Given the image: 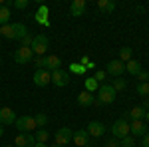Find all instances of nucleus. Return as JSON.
I'll use <instances>...</instances> for the list:
<instances>
[{"label":"nucleus","instance_id":"5701e85b","mask_svg":"<svg viewBox=\"0 0 149 147\" xmlns=\"http://www.w3.org/2000/svg\"><path fill=\"white\" fill-rule=\"evenodd\" d=\"M8 22H10V8L0 4V26H6Z\"/></svg>","mask_w":149,"mask_h":147},{"label":"nucleus","instance_id":"393cba45","mask_svg":"<svg viewBox=\"0 0 149 147\" xmlns=\"http://www.w3.org/2000/svg\"><path fill=\"white\" fill-rule=\"evenodd\" d=\"M34 137H36V143H48L50 133H48V129H38L34 133Z\"/></svg>","mask_w":149,"mask_h":147},{"label":"nucleus","instance_id":"c85d7f7f","mask_svg":"<svg viewBox=\"0 0 149 147\" xmlns=\"http://www.w3.org/2000/svg\"><path fill=\"white\" fill-rule=\"evenodd\" d=\"M119 145L121 147H133L135 145V139H133V135H125L123 139H119Z\"/></svg>","mask_w":149,"mask_h":147},{"label":"nucleus","instance_id":"a18cd8bd","mask_svg":"<svg viewBox=\"0 0 149 147\" xmlns=\"http://www.w3.org/2000/svg\"><path fill=\"white\" fill-rule=\"evenodd\" d=\"M0 64H2V56H0Z\"/></svg>","mask_w":149,"mask_h":147},{"label":"nucleus","instance_id":"6e6552de","mask_svg":"<svg viewBox=\"0 0 149 147\" xmlns=\"http://www.w3.org/2000/svg\"><path fill=\"white\" fill-rule=\"evenodd\" d=\"M72 137H74V131L70 127H60L56 131V135H54V139H56V143L60 147H64V145H68V143H72Z\"/></svg>","mask_w":149,"mask_h":147},{"label":"nucleus","instance_id":"f257e3e1","mask_svg":"<svg viewBox=\"0 0 149 147\" xmlns=\"http://www.w3.org/2000/svg\"><path fill=\"white\" fill-rule=\"evenodd\" d=\"M26 34H28V28H26L24 24H20V22L0 26V36H4L6 40H22Z\"/></svg>","mask_w":149,"mask_h":147},{"label":"nucleus","instance_id":"ddd939ff","mask_svg":"<svg viewBox=\"0 0 149 147\" xmlns=\"http://www.w3.org/2000/svg\"><path fill=\"white\" fill-rule=\"evenodd\" d=\"M86 131H88L90 137H102L103 133H105V125H103L102 121H90Z\"/></svg>","mask_w":149,"mask_h":147},{"label":"nucleus","instance_id":"f3484780","mask_svg":"<svg viewBox=\"0 0 149 147\" xmlns=\"http://www.w3.org/2000/svg\"><path fill=\"white\" fill-rule=\"evenodd\" d=\"M143 117H145V109H143L141 105H137V107H133L131 111L123 113L121 119H125V121H137V119H143Z\"/></svg>","mask_w":149,"mask_h":147},{"label":"nucleus","instance_id":"39448f33","mask_svg":"<svg viewBox=\"0 0 149 147\" xmlns=\"http://www.w3.org/2000/svg\"><path fill=\"white\" fill-rule=\"evenodd\" d=\"M14 62L16 64H30L32 60H34V52H32V48H18L16 52H14Z\"/></svg>","mask_w":149,"mask_h":147},{"label":"nucleus","instance_id":"b1692460","mask_svg":"<svg viewBox=\"0 0 149 147\" xmlns=\"http://www.w3.org/2000/svg\"><path fill=\"white\" fill-rule=\"evenodd\" d=\"M95 90H100V82L93 78H86V91H90V93H93Z\"/></svg>","mask_w":149,"mask_h":147},{"label":"nucleus","instance_id":"aec40b11","mask_svg":"<svg viewBox=\"0 0 149 147\" xmlns=\"http://www.w3.org/2000/svg\"><path fill=\"white\" fill-rule=\"evenodd\" d=\"M34 18H36V22H40L42 26H50V20H48V6H40Z\"/></svg>","mask_w":149,"mask_h":147},{"label":"nucleus","instance_id":"412c9836","mask_svg":"<svg viewBox=\"0 0 149 147\" xmlns=\"http://www.w3.org/2000/svg\"><path fill=\"white\" fill-rule=\"evenodd\" d=\"M97 8L103 14H111L115 10V2L113 0H97Z\"/></svg>","mask_w":149,"mask_h":147},{"label":"nucleus","instance_id":"9d476101","mask_svg":"<svg viewBox=\"0 0 149 147\" xmlns=\"http://www.w3.org/2000/svg\"><path fill=\"white\" fill-rule=\"evenodd\" d=\"M123 72H125V64H123L121 60H111V62H107V66H105V74L115 76V78H121Z\"/></svg>","mask_w":149,"mask_h":147},{"label":"nucleus","instance_id":"7c9ffc66","mask_svg":"<svg viewBox=\"0 0 149 147\" xmlns=\"http://www.w3.org/2000/svg\"><path fill=\"white\" fill-rule=\"evenodd\" d=\"M32 42H34V38H32L30 34H26V36L22 38V40H20V44H22V48H30V46H32Z\"/></svg>","mask_w":149,"mask_h":147},{"label":"nucleus","instance_id":"cd10ccee","mask_svg":"<svg viewBox=\"0 0 149 147\" xmlns=\"http://www.w3.org/2000/svg\"><path fill=\"white\" fill-rule=\"evenodd\" d=\"M111 88H113L115 91H121V90H125V88H127V82H125V79H121V78H117V79L111 82Z\"/></svg>","mask_w":149,"mask_h":147},{"label":"nucleus","instance_id":"f704fd0d","mask_svg":"<svg viewBox=\"0 0 149 147\" xmlns=\"http://www.w3.org/2000/svg\"><path fill=\"white\" fill-rule=\"evenodd\" d=\"M105 76H107V74H105V70H97V72H95V76H93V78L97 79V82H102V79H105Z\"/></svg>","mask_w":149,"mask_h":147},{"label":"nucleus","instance_id":"2f4dec72","mask_svg":"<svg viewBox=\"0 0 149 147\" xmlns=\"http://www.w3.org/2000/svg\"><path fill=\"white\" fill-rule=\"evenodd\" d=\"M70 72H74V74H84V72H86V68H84V66H80V64H72V66H70Z\"/></svg>","mask_w":149,"mask_h":147},{"label":"nucleus","instance_id":"c9c22d12","mask_svg":"<svg viewBox=\"0 0 149 147\" xmlns=\"http://www.w3.org/2000/svg\"><path fill=\"white\" fill-rule=\"evenodd\" d=\"M105 147H121V145H119V139H115V137H113V139H109V141L105 143Z\"/></svg>","mask_w":149,"mask_h":147},{"label":"nucleus","instance_id":"6ab92c4d","mask_svg":"<svg viewBox=\"0 0 149 147\" xmlns=\"http://www.w3.org/2000/svg\"><path fill=\"white\" fill-rule=\"evenodd\" d=\"M78 105H81V107H90V105H93L95 103V95L93 93H90V91H80V95H78Z\"/></svg>","mask_w":149,"mask_h":147},{"label":"nucleus","instance_id":"4be33fe9","mask_svg":"<svg viewBox=\"0 0 149 147\" xmlns=\"http://www.w3.org/2000/svg\"><path fill=\"white\" fill-rule=\"evenodd\" d=\"M125 70H127V74H131V76H137L139 72H141V64H139L137 60H133V58H131V60H129V62L125 64Z\"/></svg>","mask_w":149,"mask_h":147},{"label":"nucleus","instance_id":"20e7f679","mask_svg":"<svg viewBox=\"0 0 149 147\" xmlns=\"http://www.w3.org/2000/svg\"><path fill=\"white\" fill-rule=\"evenodd\" d=\"M16 129L20 133H32L36 129V121L32 115H22V117H16Z\"/></svg>","mask_w":149,"mask_h":147},{"label":"nucleus","instance_id":"58836bf2","mask_svg":"<svg viewBox=\"0 0 149 147\" xmlns=\"http://www.w3.org/2000/svg\"><path fill=\"white\" fill-rule=\"evenodd\" d=\"M143 119H145V123L149 125V111H145V117H143Z\"/></svg>","mask_w":149,"mask_h":147},{"label":"nucleus","instance_id":"4468645a","mask_svg":"<svg viewBox=\"0 0 149 147\" xmlns=\"http://www.w3.org/2000/svg\"><path fill=\"white\" fill-rule=\"evenodd\" d=\"M62 68V60L54 54H50V56H44V70L48 72H56V70Z\"/></svg>","mask_w":149,"mask_h":147},{"label":"nucleus","instance_id":"4c0bfd02","mask_svg":"<svg viewBox=\"0 0 149 147\" xmlns=\"http://www.w3.org/2000/svg\"><path fill=\"white\" fill-rule=\"evenodd\" d=\"M141 107H143V109H149V98H147V100H145V103H143Z\"/></svg>","mask_w":149,"mask_h":147},{"label":"nucleus","instance_id":"473e14b6","mask_svg":"<svg viewBox=\"0 0 149 147\" xmlns=\"http://www.w3.org/2000/svg\"><path fill=\"white\" fill-rule=\"evenodd\" d=\"M28 6V0H14V8H18V10H24Z\"/></svg>","mask_w":149,"mask_h":147},{"label":"nucleus","instance_id":"a878e982","mask_svg":"<svg viewBox=\"0 0 149 147\" xmlns=\"http://www.w3.org/2000/svg\"><path fill=\"white\" fill-rule=\"evenodd\" d=\"M34 121H36V127L38 129H44L48 125V115L46 113H38V115H34Z\"/></svg>","mask_w":149,"mask_h":147},{"label":"nucleus","instance_id":"79ce46f5","mask_svg":"<svg viewBox=\"0 0 149 147\" xmlns=\"http://www.w3.org/2000/svg\"><path fill=\"white\" fill-rule=\"evenodd\" d=\"M50 147H60V145H58V143H52V145H50Z\"/></svg>","mask_w":149,"mask_h":147},{"label":"nucleus","instance_id":"72a5a7b5","mask_svg":"<svg viewBox=\"0 0 149 147\" xmlns=\"http://www.w3.org/2000/svg\"><path fill=\"white\" fill-rule=\"evenodd\" d=\"M137 79H139V84H143V82H149V74L145 72V70H141L137 74Z\"/></svg>","mask_w":149,"mask_h":147},{"label":"nucleus","instance_id":"a19ab883","mask_svg":"<svg viewBox=\"0 0 149 147\" xmlns=\"http://www.w3.org/2000/svg\"><path fill=\"white\" fill-rule=\"evenodd\" d=\"M0 125H2V123H0ZM2 135H4V127H0V137H2Z\"/></svg>","mask_w":149,"mask_h":147},{"label":"nucleus","instance_id":"49530a36","mask_svg":"<svg viewBox=\"0 0 149 147\" xmlns=\"http://www.w3.org/2000/svg\"><path fill=\"white\" fill-rule=\"evenodd\" d=\"M64 147H68V145H64Z\"/></svg>","mask_w":149,"mask_h":147},{"label":"nucleus","instance_id":"f03ea898","mask_svg":"<svg viewBox=\"0 0 149 147\" xmlns=\"http://www.w3.org/2000/svg\"><path fill=\"white\" fill-rule=\"evenodd\" d=\"M115 93L117 91L111 88V84H103L97 90V98H95V105H105V103H113L115 102Z\"/></svg>","mask_w":149,"mask_h":147},{"label":"nucleus","instance_id":"dca6fc26","mask_svg":"<svg viewBox=\"0 0 149 147\" xmlns=\"http://www.w3.org/2000/svg\"><path fill=\"white\" fill-rule=\"evenodd\" d=\"M0 123L2 125H12L16 123V113L10 107H0Z\"/></svg>","mask_w":149,"mask_h":147},{"label":"nucleus","instance_id":"e433bc0d","mask_svg":"<svg viewBox=\"0 0 149 147\" xmlns=\"http://www.w3.org/2000/svg\"><path fill=\"white\" fill-rule=\"evenodd\" d=\"M141 139H143V141H141V145H143V147H149V133H145Z\"/></svg>","mask_w":149,"mask_h":147},{"label":"nucleus","instance_id":"de8ad7c7","mask_svg":"<svg viewBox=\"0 0 149 147\" xmlns=\"http://www.w3.org/2000/svg\"><path fill=\"white\" fill-rule=\"evenodd\" d=\"M147 84H149V82H147Z\"/></svg>","mask_w":149,"mask_h":147},{"label":"nucleus","instance_id":"37998d69","mask_svg":"<svg viewBox=\"0 0 149 147\" xmlns=\"http://www.w3.org/2000/svg\"><path fill=\"white\" fill-rule=\"evenodd\" d=\"M2 147H14V145H2Z\"/></svg>","mask_w":149,"mask_h":147},{"label":"nucleus","instance_id":"bb28decb","mask_svg":"<svg viewBox=\"0 0 149 147\" xmlns=\"http://www.w3.org/2000/svg\"><path fill=\"white\" fill-rule=\"evenodd\" d=\"M119 60H121V62H123V64H127V62H129V60H131V48H121V50H119Z\"/></svg>","mask_w":149,"mask_h":147},{"label":"nucleus","instance_id":"c03bdc74","mask_svg":"<svg viewBox=\"0 0 149 147\" xmlns=\"http://www.w3.org/2000/svg\"><path fill=\"white\" fill-rule=\"evenodd\" d=\"M84 147H92V145H90V143H88V145H84Z\"/></svg>","mask_w":149,"mask_h":147},{"label":"nucleus","instance_id":"423d86ee","mask_svg":"<svg viewBox=\"0 0 149 147\" xmlns=\"http://www.w3.org/2000/svg\"><path fill=\"white\" fill-rule=\"evenodd\" d=\"M111 135H113L115 139H123L125 135H129V121L117 119V121L111 125Z\"/></svg>","mask_w":149,"mask_h":147},{"label":"nucleus","instance_id":"0eeeda50","mask_svg":"<svg viewBox=\"0 0 149 147\" xmlns=\"http://www.w3.org/2000/svg\"><path fill=\"white\" fill-rule=\"evenodd\" d=\"M52 74V84L56 86V88H64V86H68L70 84V72L66 70H56V72H50Z\"/></svg>","mask_w":149,"mask_h":147},{"label":"nucleus","instance_id":"9b49d317","mask_svg":"<svg viewBox=\"0 0 149 147\" xmlns=\"http://www.w3.org/2000/svg\"><path fill=\"white\" fill-rule=\"evenodd\" d=\"M34 84L38 86V88H46L48 84H52V74H50L48 70H36Z\"/></svg>","mask_w":149,"mask_h":147},{"label":"nucleus","instance_id":"a211bd4d","mask_svg":"<svg viewBox=\"0 0 149 147\" xmlns=\"http://www.w3.org/2000/svg\"><path fill=\"white\" fill-rule=\"evenodd\" d=\"M72 143H76L78 147L88 145V143H90V135H88V131H86V129H78V131H74Z\"/></svg>","mask_w":149,"mask_h":147},{"label":"nucleus","instance_id":"1a4fd4ad","mask_svg":"<svg viewBox=\"0 0 149 147\" xmlns=\"http://www.w3.org/2000/svg\"><path fill=\"white\" fill-rule=\"evenodd\" d=\"M129 133L133 137H143L145 133H149V125L143 121V119H137V121H129Z\"/></svg>","mask_w":149,"mask_h":147},{"label":"nucleus","instance_id":"c756f323","mask_svg":"<svg viewBox=\"0 0 149 147\" xmlns=\"http://www.w3.org/2000/svg\"><path fill=\"white\" fill-rule=\"evenodd\" d=\"M137 93H139V95H147V98H149V84H147V82L137 84Z\"/></svg>","mask_w":149,"mask_h":147},{"label":"nucleus","instance_id":"7ed1b4c3","mask_svg":"<svg viewBox=\"0 0 149 147\" xmlns=\"http://www.w3.org/2000/svg\"><path fill=\"white\" fill-rule=\"evenodd\" d=\"M32 52H34V56H40V58H44L46 56V52H48V48H50V40H48V36L46 34H38L34 36V42H32Z\"/></svg>","mask_w":149,"mask_h":147},{"label":"nucleus","instance_id":"ea45409f","mask_svg":"<svg viewBox=\"0 0 149 147\" xmlns=\"http://www.w3.org/2000/svg\"><path fill=\"white\" fill-rule=\"evenodd\" d=\"M34 147H48V145H46V143H36Z\"/></svg>","mask_w":149,"mask_h":147},{"label":"nucleus","instance_id":"2eb2a0df","mask_svg":"<svg viewBox=\"0 0 149 147\" xmlns=\"http://www.w3.org/2000/svg\"><path fill=\"white\" fill-rule=\"evenodd\" d=\"M86 0H74L72 4H70V14L74 16V18H80L86 14Z\"/></svg>","mask_w":149,"mask_h":147},{"label":"nucleus","instance_id":"f8f14e48","mask_svg":"<svg viewBox=\"0 0 149 147\" xmlns=\"http://www.w3.org/2000/svg\"><path fill=\"white\" fill-rule=\"evenodd\" d=\"M14 147H34L36 145V137L32 133H20V135H16L14 139Z\"/></svg>","mask_w":149,"mask_h":147}]
</instances>
